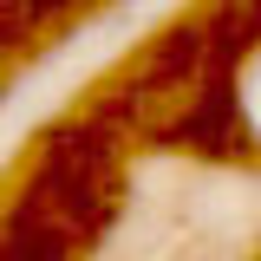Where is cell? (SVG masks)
Segmentation results:
<instances>
[]
</instances>
